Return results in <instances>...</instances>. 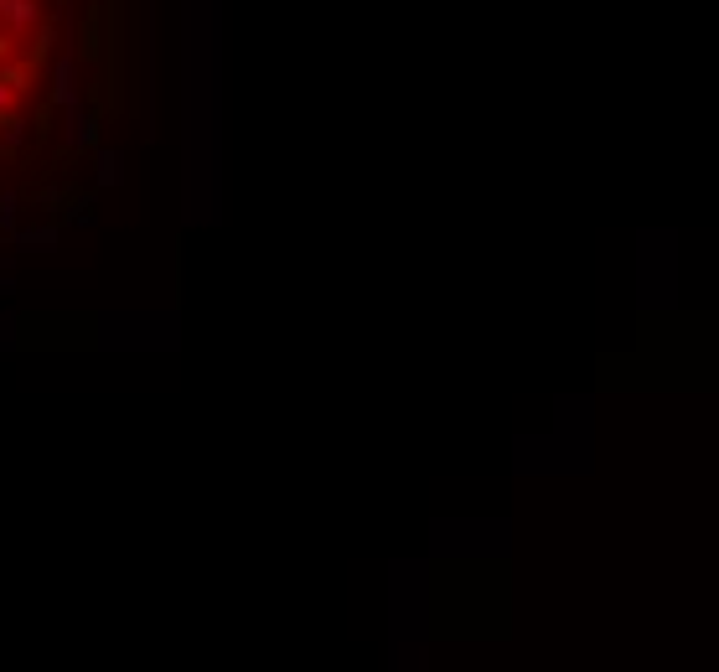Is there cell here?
I'll return each instance as SVG.
<instances>
[{
  "mask_svg": "<svg viewBox=\"0 0 719 672\" xmlns=\"http://www.w3.org/2000/svg\"><path fill=\"white\" fill-rule=\"evenodd\" d=\"M52 114H57V104H52V99H42V104H37V119H32V125H37V145L52 135Z\"/></svg>",
  "mask_w": 719,
  "mask_h": 672,
  "instance_id": "cell-6",
  "label": "cell"
},
{
  "mask_svg": "<svg viewBox=\"0 0 719 672\" xmlns=\"http://www.w3.org/2000/svg\"><path fill=\"white\" fill-rule=\"evenodd\" d=\"M32 26H42V11H37V0H0V32H32Z\"/></svg>",
  "mask_w": 719,
  "mask_h": 672,
  "instance_id": "cell-2",
  "label": "cell"
},
{
  "mask_svg": "<svg viewBox=\"0 0 719 672\" xmlns=\"http://www.w3.org/2000/svg\"><path fill=\"white\" fill-rule=\"evenodd\" d=\"M0 83H6L11 94H26V88H37V78L26 73V63H0Z\"/></svg>",
  "mask_w": 719,
  "mask_h": 672,
  "instance_id": "cell-5",
  "label": "cell"
},
{
  "mask_svg": "<svg viewBox=\"0 0 719 672\" xmlns=\"http://www.w3.org/2000/svg\"><path fill=\"white\" fill-rule=\"evenodd\" d=\"M11 52H16V37H11V32H0V63H11Z\"/></svg>",
  "mask_w": 719,
  "mask_h": 672,
  "instance_id": "cell-9",
  "label": "cell"
},
{
  "mask_svg": "<svg viewBox=\"0 0 719 672\" xmlns=\"http://www.w3.org/2000/svg\"><path fill=\"white\" fill-rule=\"evenodd\" d=\"M99 156V181H119V156L114 150H94Z\"/></svg>",
  "mask_w": 719,
  "mask_h": 672,
  "instance_id": "cell-7",
  "label": "cell"
},
{
  "mask_svg": "<svg viewBox=\"0 0 719 672\" xmlns=\"http://www.w3.org/2000/svg\"><path fill=\"white\" fill-rule=\"evenodd\" d=\"M0 135H11V145L21 140V119H16V109H0Z\"/></svg>",
  "mask_w": 719,
  "mask_h": 672,
  "instance_id": "cell-8",
  "label": "cell"
},
{
  "mask_svg": "<svg viewBox=\"0 0 719 672\" xmlns=\"http://www.w3.org/2000/svg\"><path fill=\"white\" fill-rule=\"evenodd\" d=\"M73 78H78V63H73V57H63V63H57L52 68V104L57 109H68V114H78V94H73Z\"/></svg>",
  "mask_w": 719,
  "mask_h": 672,
  "instance_id": "cell-3",
  "label": "cell"
},
{
  "mask_svg": "<svg viewBox=\"0 0 719 672\" xmlns=\"http://www.w3.org/2000/svg\"><path fill=\"white\" fill-rule=\"evenodd\" d=\"M109 26H104V6L99 0H88L83 11V26H78V63H104V47H109Z\"/></svg>",
  "mask_w": 719,
  "mask_h": 672,
  "instance_id": "cell-1",
  "label": "cell"
},
{
  "mask_svg": "<svg viewBox=\"0 0 719 672\" xmlns=\"http://www.w3.org/2000/svg\"><path fill=\"white\" fill-rule=\"evenodd\" d=\"M52 42H57L52 21H42V26H37V42H32V52H26V73H32V78H42V73H47V63H52Z\"/></svg>",
  "mask_w": 719,
  "mask_h": 672,
  "instance_id": "cell-4",
  "label": "cell"
}]
</instances>
